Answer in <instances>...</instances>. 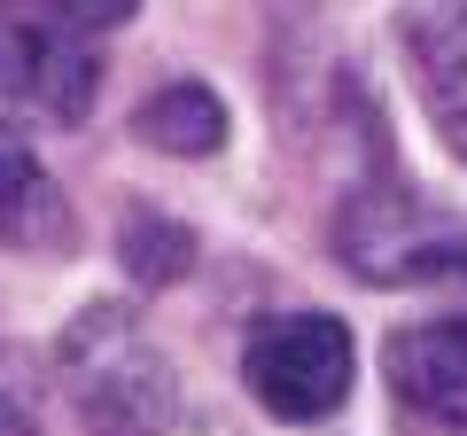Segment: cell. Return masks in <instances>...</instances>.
Instances as JSON below:
<instances>
[{
    "label": "cell",
    "mask_w": 467,
    "mask_h": 436,
    "mask_svg": "<svg viewBox=\"0 0 467 436\" xmlns=\"http://www.w3.org/2000/svg\"><path fill=\"white\" fill-rule=\"evenodd\" d=\"M405 55H413V86H420L436 140L467 164V16H413Z\"/></svg>",
    "instance_id": "obj_7"
},
{
    "label": "cell",
    "mask_w": 467,
    "mask_h": 436,
    "mask_svg": "<svg viewBox=\"0 0 467 436\" xmlns=\"http://www.w3.org/2000/svg\"><path fill=\"white\" fill-rule=\"evenodd\" d=\"M117 250H125V273H133L140 288H171L195 265V234H187L180 218H164V211H125Z\"/></svg>",
    "instance_id": "obj_9"
},
{
    "label": "cell",
    "mask_w": 467,
    "mask_h": 436,
    "mask_svg": "<svg viewBox=\"0 0 467 436\" xmlns=\"http://www.w3.org/2000/svg\"><path fill=\"white\" fill-rule=\"evenodd\" d=\"M70 202L55 187V171L32 156V140L16 125H0V242L24 257H63L70 250Z\"/></svg>",
    "instance_id": "obj_6"
},
{
    "label": "cell",
    "mask_w": 467,
    "mask_h": 436,
    "mask_svg": "<svg viewBox=\"0 0 467 436\" xmlns=\"http://www.w3.org/2000/svg\"><path fill=\"white\" fill-rule=\"evenodd\" d=\"M242 382L273 420H327L350 398V327L327 312H281L242 343Z\"/></svg>",
    "instance_id": "obj_3"
},
{
    "label": "cell",
    "mask_w": 467,
    "mask_h": 436,
    "mask_svg": "<svg viewBox=\"0 0 467 436\" xmlns=\"http://www.w3.org/2000/svg\"><path fill=\"white\" fill-rule=\"evenodd\" d=\"M55 382L86 436H171L180 429V374L125 304H86L55 343Z\"/></svg>",
    "instance_id": "obj_1"
},
{
    "label": "cell",
    "mask_w": 467,
    "mask_h": 436,
    "mask_svg": "<svg viewBox=\"0 0 467 436\" xmlns=\"http://www.w3.org/2000/svg\"><path fill=\"white\" fill-rule=\"evenodd\" d=\"M389 398L429 429H467V312L451 319H413L382 343Z\"/></svg>",
    "instance_id": "obj_5"
},
{
    "label": "cell",
    "mask_w": 467,
    "mask_h": 436,
    "mask_svg": "<svg viewBox=\"0 0 467 436\" xmlns=\"http://www.w3.org/2000/svg\"><path fill=\"white\" fill-rule=\"evenodd\" d=\"M101 94V63L78 24L47 16L32 0H0V101L47 125H86Z\"/></svg>",
    "instance_id": "obj_4"
},
{
    "label": "cell",
    "mask_w": 467,
    "mask_h": 436,
    "mask_svg": "<svg viewBox=\"0 0 467 436\" xmlns=\"http://www.w3.org/2000/svg\"><path fill=\"white\" fill-rule=\"evenodd\" d=\"M133 133L149 140V149H164V156H218L226 149V101H218L211 86H195V78L164 86V94L140 101Z\"/></svg>",
    "instance_id": "obj_8"
},
{
    "label": "cell",
    "mask_w": 467,
    "mask_h": 436,
    "mask_svg": "<svg viewBox=\"0 0 467 436\" xmlns=\"http://www.w3.org/2000/svg\"><path fill=\"white\" fill-rule=\"evenodd\" d=\"M335 257L374 288H420L444 273H467V226L420 202L413 187L382 180L335 211Z\"/></svg>",
    "instance_id": "obj_2"
},
{
    "label": "cell",
    "mask_w": 467,
    "mask_h": 436,
    "mask_svg": "<svg viewBox=\"0 0 467 436\" xmlns=\"http://www.w3.org/2000/svg\"><path fill=\"white\" fill-rule=\"evenodd\" d=\"M32 8H47V16L78 24V32H109V24H125L140 8V0H32Z\"/></svg>",
    "instance_id": "obj_10"
},
{
    "label": "cell",
    "mask_w": 467,
    "mask_h": 436,
    "mask_svg": "<svg viewBox=\"0 0 467 436\" xmlns=\"http://www.w3.org/2000/svg\"><path fill=\"white\" fill-rule=\"evenodd\" d=\"M0 436H39V429H32V413H24L8 389H0Z\"/></svg>",
    "instance_id": "obj_11"
}]
</instances>
